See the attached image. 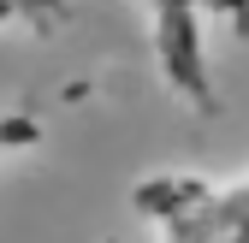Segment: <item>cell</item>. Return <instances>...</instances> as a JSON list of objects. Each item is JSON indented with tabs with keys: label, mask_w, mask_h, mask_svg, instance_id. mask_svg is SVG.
<instances>
[{
	"label": "cell",
	"mask_w": 249,
	"mask_h": 243,
	"mask_svg": "<svg viewBox=\"0 0 249 243\" xmlns=\"http://www.w3.org/2000/svg\"><path fill=\"white\" fill-rule=\"evenodd\" d=\"M36 137H42V125L30 113H0V160L18 155V148H36Z\"/></svg>",
	"instance_id": "cell-4"
},
{
	"label": "cell",
	"mask_w": 249,
	"mask_h": 243,
	"mask_svg": "<svg viewBox=\"0 0 249 243\" xmlns=\"http://www.w3.org/2000/svg\"><path fill=\"white\" fill-rule=\"evenodd\" d=\"M66 6H71V0H0V30H12V24L53 30L59 18H66Z\"/></svg>",
	"instance_id": "cell-3"
},
{
	"label": "cell",
	"mask_w": 249,
	"mask_h": 243,
	"mask_svg": "<svg viewBox=\"0 0 249 243\" xmlns=\"http://www.w3.org/2000/svg\"><path fill=\"white\" fill-rule=\"evenodd\" d=\"M137 214L154 226V243H249V172L243 178H190V172L142 178Z\"/></svg>",
	"instance_id": "cell-1"
},
{
	"label": "cell",
	"mask_w": 249,
	"mask_h": 243,
	"mask_svg": "<svg viewBox=\"0 0 249 243\" xmlns=\"http://www.w3.org/2000/svg\"><path fill=\"white\" fill-rule=\"evenodd\" d=\"M142 12H148V42L166 89L190 107H208L213 77H208V42H202V0H142Z\"/></svg>",
	"instance_id": "cell-2"
}]
</instances>
